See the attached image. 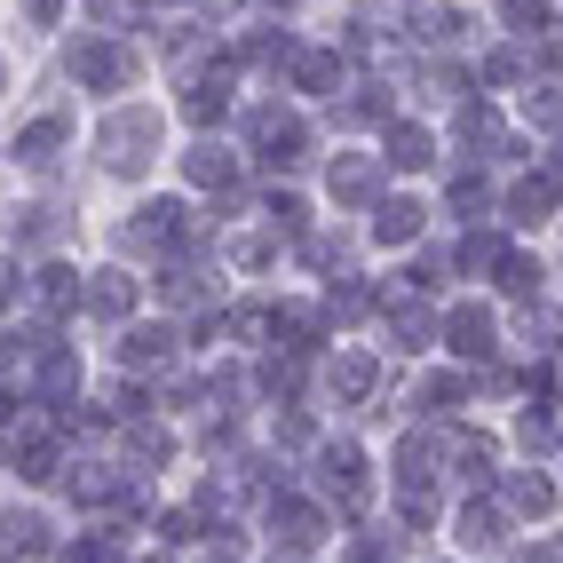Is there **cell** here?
<instances>
[{"label": "cell", "instance_id": "17", "mask_svg": "<svg viewBox=\"0 0 563 563\" xmlns=\"http://www.w3.org/2000/svg\"><path fill=\"white\" fill-rule=\"evenodd\" d=\"M120 357H128V373H143V365H167V357H175V333H167V325H152V333L135 325L128 342H120Z\"/></svg>", "mask_w": 563, "mask_h": 563}, {"label": "cell", "instance_id": "5", "mask_svg": "<svg viewBox=\"0 0 563 563\" xmlns=\"http://www.w3.org/2000/svg\"><path fill=\"white\" fill-rule=\"evenodd\" d=\"M318 476H325V493L342 500V508L365 500V453H357V444H333V453L318 461Z\"/></svg>", "mask_w": 563, "mask_h": 563}, {"label": "cell", "instance_id": "22", "mask_svg": "<svg viewBox=\"0 0 563 563\" xmlns=\"http://www.w3.org/2000/svg\"><path fill=\"white\" fill-rule=\"evenodd\" d=\"M508 508H523V516H548V508H555V493H548L540 476H508Z\"/></svg>", "mask_w": 563, "mask_h": 563}, {"label": "cell", "instance_id": "36", "mask_svg": "<svg viewBox=\"0 0 563 563\" xmlns=\"http://www.w3.org/2000/svg\"><path fill=\"white\" fill-rule=\"evenodd\" d=\"M16 350H24V342H16V333H0V373H9V365H16Z\"/></svg>", "mask_w": 563, "mask_h": 563}, {"label": "cell", "instance_id": "11", "mask_svg": "<svg viewBox=\"0 0 563 563\" xmlns=\"http://www.w3.org/2000/svg\"><path fill=\"white\" fill-rule=\"evenodd\" d=\"M555 191H563V175H523L516 191H508V222H540L555 207Z\"/></svg>", "mask_w": 563, "mask_h": 563}, {"label": "cell", "instance_id": "15", "mask_svg": "<svg viewBox=\"0 0 563 563\" xmlns=\"http://www.w3.org/2000/svg\"><path fill=\"white\" fill-rule=\"evenodd\" d=\"M183 111H191V128H214L222 111H231V71H214V80H199L191 96H183Z\"/></svg>", "mask_w": 563, "mask_h": 563}, {"label": "cell", "instance_id": "30", "mask_svg": "<svg viewBox=\"0 0 563 563\" xmlns=\"http://www.w3.org/2000/svg\"><path fill=\"white\" fill-rule=\"evenodd\" d=\"M389 555H397V540H382V532H373V540H357L342 563H389Z\"/></svg>", "mask_w": 563, "mask_h": 563}, {"label": "cell", "instance_id": "29", "mask_svg": "<svg viewBox=\"0 0 563 563\" xmlns=\"http://www.w3.org/2000/svg\"><path fill=\"white\" fill-rule=\"evenodd\" d=\"M555 333H563V318L540 302V310H523V342H555Z\"/></svg>", "mask_w": 563, "mask_h": 563}, {"label": "cell", "instance_id": "34", "mask_svg": "<svg viewBox=\"0 0 563 563\" xmlns=\"http://www.w3.org/2000/svg\"><path fill=\"white\" fill-rule=\"evenodd\" d=\"M16 294H24V278H16V262H0V310H9Z\"/></svg>", "mask_w": 563, "mask_h": 563}, {"label": "cell", "instance_id": "10", "mask_svg": "<svg viewBox=\"0 0 563 563\" xmlns=\"http://www.w3.org/2000/svg\"><path fill=\"white\" fill-rule=\"evenodd\" d=\"M64 135H71V120H64V111H48V120H32V128L16 135V159H32V167H48V159L64 152Z\"/></svg>", "mask_w": 563, "mask_h": 563}, {"label": "cell", "instance_id": "1", "mask_svg": "<svg viewBox=\"0 0 563 563\" xmlns=\"http://www.w3.org/2000/svg\"><path fill=\"white\" fill-rule=\"evenodd\" d=\"M96 152H103V167L111 175H135L143 159H152L159 152V111H111V120H103V135H96Z\"/></svg>", "mask_w": 563, "mask_h": 563}, {"label": "cell", "instance_id": "35", "mask_svg": "<svg viewBox=\"0 0 563 563\" xmlns=\"http://www.w3.org/2000/svg\"><path fill=\"white\" fill-rule=\"evenodd\" d=\"M24 16H32V24H56V16H64V0H24Z\"/></svg>", "mask_w": 563, "mask_h": 563}, {"label": "cell", "instance_id": "4", "mask_svg": "<svg viewBox=\"0 0 563 563\" xmlns=\"http://www.w3.org/2000/svg\"><path fill=\"white\" fill-rule=\"evenodd\" d=\"M48 516H32V508H9L0 516V563H41L48 555Z\"/></svg>", "mask_w": 563, "mask_h": 563}, {"label": "cell", "instance_id": "9", "mask_svg": "<svg viewBox=\"0 0 563 563\" xmlns=\"http://www.w3.org/2000/svg\"><path fill=\"white\" fill-rule=\"evenodd\" d=\"M294 88H302V96H333V88H342V56H333V48H302V56H294Z\"/></svg>", "mask_w": 563, "mask_h": 563}, {"label": "cell", "instance_id": "32", "mask_svg": "<svg viewBox=\"0 0 563 563\" xmlns=\"http://www.w3.org/2000/svg\"><path fill=\"white\" fill-rule=\"evenodd\" d=\"M71 563H120V548H111V540L96 532V540H80V548H71Z\"/></svg>", "mask_w": 563, "mask_h": 563}, {"label": "cell", "instance_id": "20", "mask_svg": "<svg viewBox=\"0 0 563 563\" xmlns=\"http://www.w3.org/2000/svg\"><path fill=\"white\" fill-rule=\"evenodd\" d=\"M56 239H64V214H56V207L16 214V246H56Z\"/></svg>", "mask_w": 563, "mask_h": 563}, {"label": "cell", "instance_id": "14", "mask_svg": "<svg viewBox=\"0 0 563 563\" xmlns=\"http://www.w3.org/2000/svg\"><path fill=\"white\" fill-rule=\"evenodd\" d=\"M421 207H412V199H382V222H373V239H382V246H412V239H421Z\"/></svg>", "mask_w": 563, "mask_h": 563}, {"label": "cell", "instance_id": "6", "mask_svg": "<svg viewBox=\"0 0 563 563\" xmlns=\"http://www.w3.org/2000/svg\"><path fill=\"white\" fill-rule=\"evenodd\" d=\"M32 302H41V318H71V310H80V302H88V286H80V278H71V271H64V262H48V271H41V278H32Z\"/></svg>", "mask_w": 563, "mask_h": 563}, {"label": "cell", "instance_id": "2", "mask_svg": "<svg viewBox=\"0 0 563 563\" xmlns=\"http://www.w3.org/2000/svg\"><path fill=\"white\" fill-rule=\"evenodd\" d=\"M71 80H88L96 96H111V88L135 80V56L120 41H80V48H71Z\"/></svg>", "mask_w": 563, "mask_h": 563}, {"label": "cell", "instance_id": "8", "mask_svg": "<svg viewBox=\"0 0 563 563\" xmlns=\"http://www.w3.org/2000/svg\"><path fill=\"white\" fill-rule=\"evenodd\" d=\"M333 199L373 207V199H382V167H373V159H333Z\"/></svg>", "mask_w": 563, "mask_h": 563}, {"label": "cell", "instance_id": "25", "mask_svg": "<svg viewBox=\"0 0 563 563\" xmlns=\"http://www.w3.org/2000/svg\"><path fill=\"white\" fill-rule=\"evenodd\" d=\"M412 24H421V41H444V32H453L461 16L444 9V0H412Z\"/></svg>", "mask_w": 563, "mask_h": 563}, {"label": "cell", "instance_id": "27", "mask_svg": "<svg viewBox=\"0 0 563 563\" xmlns=\"http://www.w3.org/2000/svg\"><path fill=\"white\" fill-rule=\"evenodd\" d=\"M453 207H461V214H484V207H493V183H484V175H461V183H453Z\"/></svg>", "mask_w": 563, "mask_h": 563}, {"label": "cell", "instance_id": "28", "mask_svg": "<svg viewBox=\"0 0 563 563\" xmlns=\"http://www.w3.org/2000/svg\"><path fill=\"white\" fill-rule=\"evenodd\" d=\"M271 222H278V231H302V222H310V207L294 199V191H271Z\"/></svg>", "mask_w": 563, "mask_h": 563}, {"label": "cell", "instance_id": "19", "mask_svg": "<svg viewBox=\"0 0 563 563\" xmlns=\"http://www.w3.org/2000/svg\"><path fill=\"white\" fill-rule=\"evenodd\" d=\"M508 294H516V302H532V294H540V262L532 254H500V271H493Z\"/></svg>", "mask_w": 563, "mask_h": 563}, {"label": "cell", "instance_id": "33", "mask_svg": "<svg viewBox=\"0 0 563 563\" xmlns=\"http://www.w3.org/2000/svg\"><path fill=\"white\" fill-rule=\"evenodd\" d=\"M128 444H135V461H167V437H159V429H135Z\"/></svg>", "mask_w": 563, "mask_h": 563}, {"label": "cell", "instance_id": "7", "mask_svg": "<svg viewBox=\"0 0 563 563\" xmlns=\"http://www.w3.org/2000/svg\"><path fill=\"white\" fill-rule=\"evenodd\" d=\"M88 310L120 325V318L135 310V278H128V271H96V278H88Z\"/></svg>", "mask_w": 563, "mask_h": 563}, {"label": "cell", "instance_id": "12", "mask_svg": "<svg viewBox=\"0 0 563 563\" xmlns=\"http://www.w3.org/2000/svg\"><path fill=\"white\" fill-rule=\"evenodd\" d=\"M444 342H453L461 357H484L493 350V310H453L444 318Z\"/></svg>", "mask_w": 563, "mask_h": 563}, {"label": "cell", "instance_id": "37", "mask_svg": "<svg viewBox=\"0 0 563 563\" xmlns=\"http://www.w3.org/2000/svg\"><path fill=\"white\" fill-rule=\"evenodd\" d=\"M516 563H555V548H523V555H516Z\"/></svg>", "mask_w": 563, "mask_h": 563}, {"label": "cell", "instance_id": "26", "mask_svg": "<svg viewBox=\"0 0 563 563\" xmlns=\"http://www.w3.org/2000/svg\"><path fill=\"white\" fill-rule=\"evenodd\" d=\"M461 271H500V239H461Z\"/></svg>", "mask_w": 563, "mask_h": 563}, {"label": "cell", "instance_id": "31", "mask_svg": "<svg viewBox=\"0 0 563 563\" xmlns=\"http://www.w3.org/2000/svg\"><path fill=\"white\" fill-rule=\"evenodd\" d=\"M500 16H508L516 32H523V24H548V0H508V9H500Z\"/></svg>", "mask_w": 563, "mask_h": 563}, {"label": "cell", "instance_id": "16", "mask_svg": "<svg viewBox=\"0 0 563 563\" xmlns=\"http://www.w3.org/2000/svg\"><path fill=\"white\" fill-rule=\"evenodd\" d=\"M271 516H278V532H286L294 548H318V540H325V516H318L310 500H278Z\"/></svg>", "mask_w": 563, "mask_h": 563}, {"label": "cell", "instance_id": "21", "mask_svg": "<svg viewBox=\"0 0 563 563\" xmlns=\"http://www.w3.org/2000/svg\"><path fill=\"white\" fill-rule=\"evenodd\" d=\"M389 167H429V128H389Z\"/></svg>", "mask_w": 563, "mask_h": 563}, {"label": "cell", "instance_id": "38", "mask_svg": "<svg viewBox=\"0 0 563 563\" xmlns=\"http://www.w3.org/2000/svg\"><path fill=\"white\" fill-rule=\"evenodd\" d=\"M271 9H286V0H271Z\"/></svg>", "mask_w": 563, "mask_h": 563}, {"label": "cell", "instance_id": "24", "mask_svg": "<svg viewBox=\"0 0 563 563\" xmlns=\"http://www.w3.org/2000/svg\"><path fill=\"white\" fill-rule=\"evenodd\" d=\"M333 389H342V397H365V389H373V357H357V350H350L342 365H333Z\"/></svg>", "mask_w": 563, "mask_h": 563}, {"label": "cell", "instance_id": "13", "mask_svg": "<svg viewBox=\"0 0 563 563\" xmlns=\"http://www.w3.org/2000/svg\"><path fill=\"white\" fill-rule=\"evenodd\" d=\"M183 167H191V183H207V191H231V183H239V159L222 152V143H191Z\"/></svg>", "mask_w": 563, "mask_h": 563}, {"label": "cell", "instance_id": "18", "mask_svg": "<svg viewBox=\"0 0 563 563\" xmlns=\"http://www.w3.org/2000/svg\"><path fill=\"white\" fill-rule=\"evenodd\" d=\"M32 350H41V389H48V397H71V382H80L71 350H56V342H32Z\"/></svg>", "mask_w": 563, "mask_h": 563}, {"label": "cell", "instance_id": "23", "mask_svg": "<svg viewBox=\"0 0 563 563\" xmlns=\"http://www.w3.org/2000/svg\"><path fill=\"white\" fill-rule=\"evenodd\" d=\"M365 310H373L365 278H350V286H333V294H325V318H365Z\"/></svg>", "mask_w": 563, "mask_h": 563}, {"label": "cell", "instance_id": "3", "mask_svg": "<svg viewBox=\"0 0 563 563\" xmlns=\"http://www.w3.org/2000/svg\"><path fill=\"white\" fill-rule=\"evenodd\" d=\"M254 152H271V167H294L302 159V120L286 103H262L254 111Z\"/></svg>", "mask_w": 563, "mask_h": 563}]
</instances>
